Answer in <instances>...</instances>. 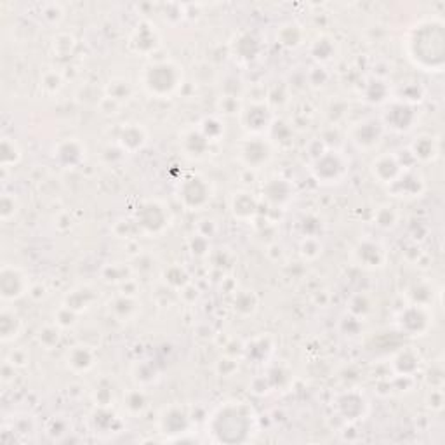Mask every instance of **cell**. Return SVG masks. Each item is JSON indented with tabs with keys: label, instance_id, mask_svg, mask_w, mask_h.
Masks as SVG:
<instances>
[{
	"label": "cell",
	"instance_id": "cell-1",
	"mask_svg": "<svg viewBox=\"0 0 445 445\" xmlns=\"http://www.w3.org/2000/svg\"><path fill=\"white\" fill-rule=\"evenodd\" d=\"M405 53L424 72H442L445 63V23L433 16L417 21L405 35Z\"/></svg>",
	"mask_w": 445,
	"mask_h": 445
},
{
	"label": "cell",
	"instance_id": "cell-2",
	"mask_svg": "<svg viewBox=\"0 0 445 445\" xmlns=\"http://www.w3.org/2000/svg\"><path fill=\"white\" fill-rule=\"evenodd\" d=\"M141 84L154 97H171L183 85V70L174 61H155L143 70Z\"/></svg>",
	"mask_w": 445,
	"mask_h": 445
},
{
	"label": "cell",
	"instance_id": "cell-3",
	"mask_svg": "<svg viewBox=\"0 0 445 445\" xmlns=\"http://www.w3.org/2000/svg\"><path fill=\"white\" fill-rule=\"evenodd\" d=\"M311 174L322 185H334L341 183L348 174V160L339 151L327 150L320 154L311 162Z\"/></svg>",
	"mask_w": 445,
	"mask_h": 445
},
{
	"label": "cell",
	"instance_id": "cell-4",
	"mask_svg": "<svg viewBox=\"0 0 445 445\" xmlns=\"http://www.w3.org/2000/svg\"><path fill=\"white\" fill-rule=\"evenodd\" d=\"M214 431H247L252 427V409L242 402H232L214 414Z\"/></svg>",
	"mask_w": 445,
	"mask_h": 445
},
{
	"label": "cell",
	"instance_id": "cell-5",
	"mask_svg": "<svg viewBox=\"0 0 445 445\" xmlns=\"http://www.w3.org/2000/svg\"><path fill=\"white\" fill-rule=\"evenodd\" d=\"M417 122V112L414 104L405 103V101L393 100L388 107L385 108L381 117V124L392 131L404 134V132L412 131Z\"/></svg>",
	"mask_w": 445,
	"mask_h": 445
},
{
	"label": "cell",
	"instance_id": "cell-6",
	"mask_svg": "<svg viewBox=\"0 0 445 445\" xmlns=\"http://www.w3.org/2000/svg\"><path fill=\"white\" fill-rule=\"evenodd\" d=\"M213 188L202 176H190L179 185V200L188 210H200L210 202Z\"/></svg>",
	"mask_w": 445,
	"mask_h": 445
},
{
	"label": "cell",
	"instance_id": "cell-7",
	"mask_svg": "<svg viewBox=\"0 0 445 445\" xmlns=\"http://www.w3.org/2000/svg\"><path fill=\"white\" fill-rule=\"evenodd\" d=\"M398 329L407 336H424L433 323V315L424 304L407 306L398 317Z\"/></svg>",
	"mask_w": 445,
	"mask_h": 445
},
{
	"label": "cell",
	"instance_id": "cell-8",
	"mask_svg": "<svg viewBox=\"0 0 445 445\" xmlns=\"http://www.w3.org/2000/svg\"><path fill=\"white\" fill-rule=\"evenodd\" d=\"M382 134H385V126L381 120H362V122L355 124L350 131V138L358 150H374L377 144L381 143Z\"/></svg>",
	"mask_w": 445,
	"mask_h": 445
},
{
	"label": "cell",
	"instance_id": "cell-9",
	"mask_svg": "<svg viewBox=\"0 0 445 445\" xmlns=\"http://www.w3.org/2000/svg\"><path fill=\"white\" fill-rule=\"evenodd\" d=\"M138 225L144 233L159 235L169 226V213L159 202H146L138 210Z\"/></svg>",
	"mask_w": 445,
	"mask_h": 445
},
{
	"label": "cell",
	"instance_id": "cell-10",
	"mask_svg": "<svg viewBox=\"0 0 445 445\" xmlns=\"http://www.w3.org/2000/svg\"><path fill=\"white\" fill-rule=\"evenodd\" d=\"M424 188H427L424 178L411 167L402 171V174L388 186V191L398 198H416L423 195Z\"/></svg>",
	"mask_w": 445,
	"mask_h": 445
},
{
	"label": "cell",
	"instance_id": "cell-11",
	"mask_svg": "<svg viewBox=\"0 0 445 445\" xmlns=\"http://www.w3.org/2000/svg\"><path fill=\"white\" fill-rule=\"evenodd\" d=\"M0 287H2V298L6 301H14L30 291L28 277L19 268L6 264L2 268V275H0Z\"/></svg>",
	"mask_w": 445,
	"mask_h": 445
},
{
	"label": "cell",
	"instance_id": "cell-12",
	"mask_svg": "<svg viewBox=\"0 0 445 445\" xmlns=\"http://www.w3.org/2000/svg\"><path fill=\"white\" fill-rule=\"evenodd\" d=\"M355 261H357L360 267L367 268V270H377L386 264L388 259V252L382 247L380 242L376 240H362L357 247L353 249Z\"/></svg>",
	"mask_w": 445,
	"mask_h": 445
},
{
	"label": "cell",
	"instance_id": "cell-13",
	"mask_svg": "<svg viewBox=\"0 0 445 445\" xmlns=\"http://www.w3.org/2000/svg\"><path fill=\"white\" fill-rule=\"evenodd\" d=\"M402 171H405V167L402 166L400 159L395 154H382L377 155L376 159L370 163V174L381 185L390 186L393 181L402 174Z\"/></svg>",
	"mask_w": 445,
	"mask_h": 445
},
{
	"label": "cell",
	"instance_id": "cell-14",
	"mask_svg": "<svg viewBox=\"0 0 445 445\" xmlns=\"http://www.w3.org/2000/svg\"><path fill=\"white\" fill-rule=\"evenodd\" d=\"M160 37L150 21H141L129 37V48L138 54H151L159 48Z\"/></svg>",
	"mask_w": 445,
	"mask_h": 445
},
{
	"label": "cell",
	"instance_id": "cell-15",
	"mask_svg": "<svg viewBox=\"0 0 445 445\" xmlns=\"http://www.w3.org/2000/svg\"><path fill=\"white\" fill-rule=\"evenodd\" d=\"M240 159L251 169L263 166L272 159V146L270 143L259 136H252L247 141H244L240 148Z\"/></svg>",
	"mask_w": 445,
	"mask_h": 445
},
{
	"label": "cell",
	"instance_id": "cell-16",
	"mask_svg": "<svg viewBox=\"0 0 445 445\" xmlns=\"http://www.w3.org/2000/svg\"><path fill=\"white\" fill-rule=\"evenodd\" d=\"M409 154L414 159V162H433L440 154V143L439 138L431 134H421L414 139L411 148H409Z\"/></svg>",
	"mask_w": 445,
	"mask_h": 445
},
{
	"label": "cell",
	"instance_id": "cell-17",
	"mask_svg": "<svg viewBox=\"0 0 445 445\" xmlns=\"http://www.w3.org/2000/svg\"><path fill=\"white\" fill-rule=\"evenodd\" d=\"M242 124H244V129H247L251 134H261V132H264V129L270 127V112H268L264 104H251L247 110L242 112Z\"/></svg>",
	"mask_w": 445,
	"mask_h": 445
},
{
	"label": "cell",
	"instance_id": "cell-18",
	"mask_svg": "<svg viewBox=\"0 0 445 445\" xmlns=\"http://www.w3.org/2000/svg\"><path fill=\"white\" fill-rule=\"evenodd\" d=\"M338 407L345 419H360L367 411V400L362 393L348 392L338 398Z\"/></svg>",
	"mask_w": 445,
	"mask_h": 445
},
{
	"label": "cell",
	"instance_id": "cell-19",
	"mask_svg": "<svg viewBox=\"0 0 445 445\" xmlns=\"http://www.w3.org/2000/svg\"><path fill=\"white\" fill-rule=\"evenodd\" d=\"M95 351H92L89 346L84 345H77L73 348L68 350L66 353V362H68V367L75 372H87L95 367Z\"/></svg>",
	"mask_w": 445,
	"mask_h": 445
},
{
	"label": "cell",
	"instance_id": "cell-20",
	"mask_svg": "<svg viewBox=\"0 0 445 445\" xmlns=\"http://www.w3.org/2000/svg\"><path fill=\"white\" fill-rule=\"evenodd\" d=\"M56 159L65 167H77L79 163L84 162L85 148L77 139H66V141L58 144Z\"/></svg>",
	"mask_w": 445,
	"mask_h": 445
},
{
	"label": "cell",
	"instance_id": "cell-21",
	"mask_svg": "<svg viewBox=\"0 0 445 445\" xmlns=\"http://www.w3.org/2000/svg\"><path fill=\"white\" fill-rule=\"evenodd\" d=\"M230 205H232L233 216L239 218L242 221L252 220L257 213V202L249 191H237V193H233Z\"/></svg>",
	"mask_w": 445,
	"mask_h": 445
},
{
	"label": "cell",
	"instance_id": "cell-22",
	"mask_svg": "<svg viewBox=\"0 0 445 445\" xmlns=\"http://www.w3.org/2000/svg\"><path fill=\"white\" fill-rule=\"evenodd\" d=\"M119 143L124 150L134 154V151L141 150L144 144H146V132L138 124H127L120 131Z\"/></svg>",
	"mask_w": 445,
	"mask_h": 445
},
{
	"label": "cell",
	"instance_id": "cell-23",
	"mask_svg": "<svg viewBox=\"0 0 445 445\" xmlns=\"http://www.w3.org/2000/svg\"><path fill=\"white\" fill-rule=\"evenodd\" d=\"M291 185L286 181V179H270L267 183V186H263V195L268 202L273 205H284L291 200Z\"/></svg>",
	"mask_w": 445,
	"mask_h": 445
},
{
	"label": "cell",
	"instance_id": "cell-24",
	"mask_svg": "<svg viewBox=\"0 0 445 445\" xmlns=\"http://www.w3.org/2000/svg\"><path fill=\"white\" fill-rule=\"evenodd\" d=\"M209 141L202 136V132L198 129L188 131L183 136V148H185L186 155L193 159H202L205 155L207 148H209Z\"/></svg>",
	"mask_w": 445,
	"mask_h": 445
},
{
	"label": "cell",
	"instance_id": "cell-25",
	"mask_svg": "<svg viewBox=\"0 0 445 445\" xmlns=\"http://www.w3.org/2000/svg\"><path fill=\"white\" fill-rule=\"evenodd\" d=\"M23 329V320L18 317L14 311H2L0 317V333H2V341L9 343L16 339Z\"/></svg>",
	"mask_w": 445,
	"mask_h": 445
},
{
	"label": "cell",
	"instance_id": "cell-26",
	"mask_svg": "<svg viewBox=\"0 0 445 445\" xmlns=\"http://www.w3.org/2000/svg\"><path fill=\"white\" fill-rule=\"evenodd\" d=\"M303 28L299 25H296V23H287V25H284L282 28L279 30V33H277V37H279V42L282 45H286V48H298L299 44L303 42Z\"/></svg>",
	"mask_w": 445,
	"mask_h": 445
},
{
	"label": "cell",
	"instance_id": "cell-27",
	"mask_svg": "<svg viewBox=\"0 0 445 445\" xmlns=\"http://www.w3.org/2000/svg\"><path fill=\"white\" fill-rule=\"evenodd\" d=\"M393 365H395V370L398 374H404V376H411V374L416 372L419 369V357H417L414 351H402L395 357L393 360Z\"/></svg>",
	"mask_w": 445,
	"mask_h": 445
},
{
	"label": "cell",
	"instance_id": "cell-28",
	"mask_svg": "<svg viewBox=\"0 0 445 445\" xmlns=\"http://www.w3.org/2000/svg\"><path fill=\"white\" fill-rule=\"evenodd\" d=\"M92 301H95V294H92L89 289H79V291L70 292L68 298H66V308H70L72 311H82L87 310L91 306Z\"/></svg>",
	"mask_w": 445,
	"mask_h": 445
},
{
	"label": "cell",
	"instance_id": "cell-29",
	"mask_svg": "<svg viewBox=\"0 0 445 445\" xmlns=\"http://www.w3.org/2000/svg\"><path fill=\"white\" fill-rule=\"evenodd\" d=\"M334 53H336L334 41L331 37H326V35L318 37L317 41L311 44V54H313L315 60L320 61V63H326V61L333 60Z\"/></svg>",
	"mask_w": 445,
	"mask_h": 445
},
{
	"label": "cell",
	"instance_id": "cell-30",
	"mask_svg": "<svg viewBox=\"0 0 445 445\" xmlns=\"http://www.w3.org/2000/svg\"><path fill=\"white\" fill-rule=\"evenodd\" d=\"M198 131L202 132V136L207 139L209 143L213 141H220V138L225 134V126L221 124V120L214 119V117H207L200 122L198 126Z\"/></svg>",
	"mask_w": 445,
	"mask_h": 445
},
{
	"label": "cell",
	"instance_id": "cell-31",
	"mask_svg": "<svg viewBox=\"0 0 445 445\" xmlns=\"http://www.w3.org/2000/svg\"><path fill=\"white\" fill-rule=\"evenodd\" d=\"M2 166L9 167V166H16V163L21 160V150L18 148V144L14 141H11L9 138L2 139Z\"/></svg>",
	"mask_w": 445,
	"mask_h": 445
},
{
	"label": "cell",
	"instance_id": "cell-32",
	"mask_svg": "<svg viewBox=\"0 0 445 445\" xmlns=\"http://www.w3.org/2000/svg\"><path fill=\"white\" fill-rule=\"evenodd\" d=\"M41 18L48 25H60L61 19L65 18V9L61 4H42L41 6Z\"/></svg>",
	"mask_w": 445,
	"mask_h": 445
},
{
	"label": "cell",
	"instance_id": "cell-33",
	"mask_svg": "<svg viewBox=\"0 0 445 445\" xmlns=\"http://www.w3.org/2000/svg\"><path fill=\"white\" fill-rule=\"evenodd\" d=\"M257 308V298L252 294L251 291H244L240 292L235 298V310L239 311L240 315H252Z\"/></svg>",
	"mask_w": 445,
	"mask_h": 445
},
{
	"label": "cell",
	"instance_id": "cell-34",
	"mask_svg": "<svg viewBox=\"0 0 445 445\" xmlns=\"http://www.w3.org/2000/svg\"><path fill=\"white\" fill-rule=\"evenodd\" d=\"M397 221H398V214H397V210L393 209V207L382 205L381 209L377 210L376 225L380 226V228H385V230L393 228V226L397 225Z\"/></svg>",
	"mask_w": 445,
	"mask_h": 445
},
{
	"label": "cell",
	"instance_id": "cell-35",
	"mask_svg": "<svg viewBox=\"0 0 445 445\" xmlns=\"http://www.w3.org/2000/svg\"><path fill=\"white\" fill-rule=\"evenodd\" d=\"M54 50H56L58 54H63V56H66V54L72 53L73 49H75V37L70 33H60L58 37H54Z\"/></svg>",
	"mask_w": 445,
	"mask_h": 445
},
{
	"label": "cell",
	"instance_id": "cell-36",
	"mask_svg": "<svg viewBox=\"0 0 445 445\" xmlns=\"http://www.w3.org/2000/svg\"><path fill=\"white\" fill-rule=\"evenodd\" d=\"M110 84V95H108V97H112L117 103L127 100L129 95H131V85H129L127 80H113Z\"/></svg>",
	"mask_w": 445,
	"mask_h": 445
},
{
	"label": "cell",
	"instance_id": "cell-37",
	"mask_svg": "<svg viewBox=\"0 0 445 445\" xmlns=\"http://www.w3.org/2000/svg\"><path fill=\"white\" fill-rule=\"evenodd\" d=\"M157 372H155V367L151 364H138L134 369V380L141 385H150L155 381Z\"/></svg>",
	"mask_w": 445,
	"mask_h": 445
},
{
	"label": "cell",
	"instance_id": "cell-38",
	"mask_svg": "<svg viewBox=\"0 0 445 445\" xmlns=\"http://www.w3.org/2000/svg\"><path fill=\"white\" fill-rule=\"evenodd\" d=\"M372 96H377L376 101L377 103H382V101L388 100V87L385 85V82L381 80H376V82H370L369 85H367V91H365V100L370 101L372 100Z\"/></svg>",
	"mask_w": 445,
	"mask_h": 445
},
{
	"label": "cell",
	"instance_id": "cell-39",
	"mask_svg": "<svg viewBox=\"0 0 445 445\" xmlns=\"http://www.w3.org/2000/svg\"><path fill=\"white\" fill-rule=\"evenodd\" d=\"M0 214H2V220L7 221L11 220V216H14L16 214V200H14L13 197H9V195H4L2 197V202H0Z\"/></svg>",
	"mask_w": 445,
	"mask_h": 445
},
{
	"label": "cell",
	"instance_id": "cell-40",
	"mask_svg": "<svg viewBox=\"0 0 445 445\" xmlns=\"http://www.w3.org/2000/svg\"><path fill=\"white\" fill-rule=\"evenodd\" d=\"M42 84H44V87L48 89L49 92H58L61 87V77L58 75V73L49 72L44 75V80H42Z\"/></svg>",
	"mask_w": 445,
	"mask_h": 445
},
{
	"label": "cell",
	"instance_id": "cell-41",
	"mask_svg": "<svg viewBox=\"0 0 445 445\" xmlns=\"http://www.w3.org/2000/svg\"><path fill=\"white\" fill-rule=\"evenodd\" d=\"M38 338H41V343L45 346H50V343H58L60 341V331L54 329V327H45L44 331H41V334H38Z\"/></svg>",
	"mask_w": 445,
	"mask_h": 445
}]
</instances>
